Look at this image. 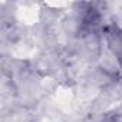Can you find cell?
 Here are the masks:
<instances>
[]
</instances>
